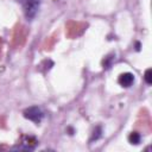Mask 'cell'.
I'll return each instance as SVG.
<instances>
[{
    "label": "cell",
    "mask_w": 152,
    "mask_h": 152,
    "mask_svg": "<svg viewBox=\"0 0 152 152\" xmlns=\"http://www.w3.org/2000/svg\"><path fill=\"white\" fill-rule=\"evenodd\" d=\"M144 77H145V81H146L147 84H152V70L151 69H147L145 71Z\"/></svg>",
    "instance_id": "5b68a950"
},
{
    "label": "cell",
    "mask_w": 152,
    "mask_h": 152,
    "mask_svg": "<svg viewBox=\"0 0 152 152\" xmlns=\"http://www.w3.org/2000/svg\"><path fill=\"white\" fill-rule=\"evenodd\" d=\"M23 114H24V118H26V119H28V120H31L36 124H39L42 121L43 116H44L43 110L37 106H32V107L26 108Z\"/></svg>",
    "instance_id": "7a4b0ae2"
},
{
    "label": "cell",
    "mask_w": 152,
    "mask_h": 152,
    "mask_svg": "<svg viewBox=\"0 0 152 152\" xmlns=\"http://www.w3.org/2000/svg\"><path fill=\"white\" fill-rule=\"evenodd\" d=\"M23 12L26 17L27 20H31L36 17L38 10H39V5H40V0H19Z\"/></svg>",
    "instance_id": "6da1fadb"
},
{
    "label": "cell",
    "mask_w": 152,
    "mask_h": 152,
    "mask_svg": "<svg viewBox=\"0 0 152 152\" xmlns=\"http://www.w3.org/2000/svg\"><path fill=\"white\" fill-rule=\"evenodd\" d=\"M128 140H129V142L131 144H139L140 142V134L139 133H137V132H133V133H131L129 134V137H128Z\"/></svg>",
    "instance_id": "277c9868"
},
{
    "label": "cell",
    "mask_w": 152,
    "mask_h": 152,
    "mask_svg": "<svg viewBox=\"0 0 152 152\" xmlns=\"http://www.w3.org/2000/svg\"><path fill=\"white\" fill-rule=\"evenodd\" d=\"M118 82H119V84H120L121 87L128 88V87H131V86L133 84V82H134V75L131 74V72H124V74H121V75L119 76Z\"/></svg>",
    "instance_id": "3957f363"
}]
</instances>
